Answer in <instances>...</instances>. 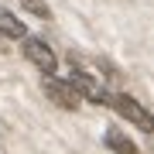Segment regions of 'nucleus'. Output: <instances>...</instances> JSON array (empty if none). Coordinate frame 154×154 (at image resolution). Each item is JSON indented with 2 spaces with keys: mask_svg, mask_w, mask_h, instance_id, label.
Here are the masks:
<instances>
[{
  "mask_svg": "<svg viewBox=\"0 0 154 154\" xmlns=\"http://www.w3.org/2000/svg\"><path fill=\"white\" fill-rule=\"evenodd\" d=\"M0 34H4V38H28L24 24L17 21L11 11H0Z\"/></svg>",
  "mask_w": 154,
  "mask_h": 154,
  "instance_id": "39448f33",
  "label": "nucleus"
},
{
  "mask_svg": "<svg viewBox=\"0 0 154 154\" xmlns=\"http://www.w3.org/2000/svg\"><path fill=\"white\" fill-rule=\"evenodd\" d=\"M106 103H113V106H116V113H120V116H127V120H130L134 127H140L144 134H151V130H154V120H151V113L144 110V106H140L134 96H110Z\"/></svg>",
  "mask_w": 154,
  "mask_h": 154,
  "instance_id": "f257e3e1",
  "label": "nucleus"
},
{
  "mask_svg": "<svg viewBox=\"0 0 154 154\" xmlns=\"http://www.w3.org/2000/svg\"><path fill=\"white\" fill-rule=\"evenodd\" d=\"M24 55H28V62H31V65H38L45 75H51V72H55V65H58L55 51H51L41 38H24Z\"/></svg>",
  "mask_w": 154,
  "mask_h": 154,
  "instance_id": "7ed1b4c3",
  "label": "nucleus"
},
{
  "mask_svg": "<svg viewBox=\"0 0 154 154\" xmlns=\"http://www.w3.org/2000/svg\"><path fill=\"white\" fill-rule=\"evenodd\" d=\"M41 89H45V96L51 99L55 106H62V110H75L79 106V93L69 86V79H55V75H45V82H41Z\"/></svg>",
  "mask_w": 154,
  "mask_h": 154,
  "instance_id": "f03ea898",
  "label": "nucleus"
},
{
  "mask_svg": "<svg viewBox=\"0 0 154 154\" xmlns=\"http://www.w3.org/2000/svg\"><path fill=\"white\" fill-rule=\"evenodd\" d=\"M24 11H31L38 17H48V4H45V0H24Z\"/></svg>",
  "mask_w": 154,
  "mask_h": 154,
  "instance_id": "0eeeda50",
  "label": "nucleus"
},
{
  "mask_svg": "<svg viewBox=\"0 0 154 154\" xmlns=\"http://www.w3.org/2000/svg\"><path fill=\"white\" fill-rule=\"evenodd\" d=\"M106 144H110V147H113L116 154H137V147H134V144L127 140L123 134L116 130V127H110V130H106Z\"/></svg>",
  "mask_w": 154,
  "mask_h": 154,
  "instance_id": "423d86ee",
  "label": "nucleus"
},
{
  "mask_svg": "<svg viewBox=\"0 0 154 154\" xmlns=\"http://www.w3.org/2000/svg\"><path fill=\"white\" fill-rule=\"evenodd\" d=\"M69 86L75 89V93H82V96L89 99V103H106V99H110V96H106V89L99 86L96 79L89 75V72H82V69H72V75H69Z\"/></svg>",
  "mask_w": 154,
  "mask_h": 154,
  "instance_id": "20e7f679",
  "label": "nucleus"
}]
</instances>
